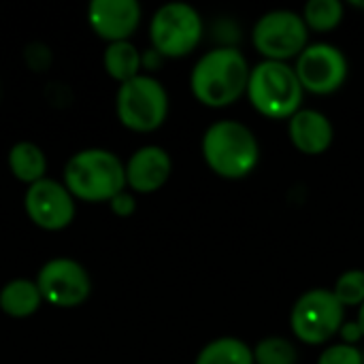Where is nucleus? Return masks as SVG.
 <instances>
[{"label": "nucleus", "instance_id": "f257e3e1", "mask_svg": "<svg viewBox=\"0 0 364 364\" xmlns=\"http://www.w3.org/2000/svg\"><path fill=\"white\" fill-rule=\"evenodd\" d=\"M250 66L235 47H218L205 53L192 70V92L205 107L222 109L237 102L247 92Z\"/></svg>", "mask_w": 364, "mask_h": 364}, {"label": "nucleus", "instance_id": "f03ea898", "mask_svg": "<svg viewBox=\"0 0 364 364\" xmlns=\"http://www.w3.org/2000/svg\"><path fill=\"white\" fill-rule=\"evenodd\" d=\"M203 156L215 175L224 179H241L256 168L260 147L245 124L222 119L207 128L203 136Z\"/></svg>", "mask_w": 364, "mask_h": 364}, {"label": "nucleus", "instance_id": "7ed1b4c3", "mask_svg": "<svg viewBox=\"0 0 364 364\" xmlns=\"http://www.w3.org/2000/svg\"><path fill=\"white\" fill-rule=\"evenodd\" d=\"M303 92L296 70L286 62L264 60L250 70L247 98L258 113L271 119H290L301 111Z\"/></svg>", "mask_w": 364, "mask_h": 364}, {"label": "nucleus", "instance_id": "20e7f679", "mask_svg": "<svg viewBox=\"0 0 364 364\" xmlns=\"http://www.w3.org/2000/svg\"><path fill=\"white\" fill-rule=\"evenodd\" d=\"M64 179L68 192L83 200H113L126 186V168L111 151L85 149L68 160Z\"/></svg>", "mask_w": 364, "mask_h": 364}, {"label": "nucleus", "instance_id": "39448f33", "mask_svg": "<svg viewBox=\"0 0 364 364\" xmlns=\"http://www.w3.org/2000/svg\"><path fill=\"white\" fill-rule=\"evenodd\" d=\"M292 333L307 346H322L346 324V307L331 290L316 288L305 292L290 314Z\"/></svg>", "mask_w": 364, "mask_h": 364}, {"label": "nucleus", "instance_id": "423d86ee", "mask_svg": "<svg viewBox=\"0 0 364 364\" xmlns=\"http://www.w3.org/2000/svg\"><path fill=\"white\" fill-rule=\"evenodd\" d=\"M168 111V96L160 81L134 77L122 83L117 92V115L124 126L136 132H149L162 126Z\"/></svg>", "mask_w": 364, "mask_h": 364}, {"label": "nucleus", "instance_id": "0eeeda50", "mask_svg": "<svg viewBox=\"0 0 364 364\" xmlns=\"http://www.w3.org/2000/svg\"><path fill=\"white\" fill-rule=\"evenodd\" d=\"M149 32L154 51L168 58H181L200 43L203 21L190 4L171 2L156 11Z\"/></svg>", "mask_w": 364, "mask_h": 364}, {"label": "nucleus", "instance_id": "6e6552de", "mask_svg": "<svg viewBox=\"0 0 364 364\" xmlns=\"http://www.w3.org/2000/svg\"><path fill=\"white\" fill-rule=\"evenodd\" d=\"M305 19L292 11H271L254 26V47L271 62H286L299 58L307 47Z\"/></svg>", "mask_w": 364, "mask_h": 364}, {"label": "nucleus", "instance_id": "1a4fd4ad", "mask_svg": "<svg viewBox=\"0 0 364 364\" xmlns=\"http://www.w3.org/2000/svg\"><path fill=\"white\" fill-rule=\"evenodd\" d=\"M296 77L303 90L311 94H333L348 77L346 55L328 43H314L303 49L296 58Z\"/></svg>", "mask_w": 364, "mask_h": 364}, {"label": "nucleus", "instance_id": "9d476101", "mask_svg": "<svg viewBox=\"0 0 364 364\" xmlns=\"http://www.w3.org/2000/svg\"><path fill=\"white\" fill-rule=\"evenodd\" d=\"M38 290L55 307H75L90 294V279L81 264L68 258L51 260L38 273Z\"/></svg>", "mask_w": 364, "mask_h": 364}, {"label": "nucleus", "instance_id": "9b49d317", "mask_svg": "<svg viewBox=\"0 0 364 364\" xmlns=\"http://www.w3.org/2000/svg\"><path fill=\"white\" fill-rule=\"evenodd\" d=\"M26 211L36 226L45 230H60L70 224L75 205L64 186L51 179H41L26 192Z\"/></svg>", "mask_w": 364, "mask_h": 364}, {"label": "nucleus", "instance_id": "f8f14e48", "mask_svg": "<svg viewBox=\"0 0 364 364\" xmlns=\"http://www.w3.org/2000/svg\"><path fill=\"white\" fill-rule=\"evenodd\" d=\"M141 6L134 0H94L90 4V23L94 32L111 43L126 41L139 26Z\"/></svg>", "mask_w": 364, "mask_h": 364}, {"label": "nucleus", "instance_id": "ddd939ff", "mask_svg": "<svg viewBox=\"0 0 364 364\" xmlns=\"http://www.w3.org/2000/svg\"><path fill=\"white\" fill-rule=\"evenodd\" d=\"M288 134L292 145L307 156L324 154L333 143V124L331 119L314 109H301L290 117Z\"/></svg>", "mask_w": 364, "mask_h": 364}, {"label": "nucleus", "instance_id": "4468645a", "mask_svg": "<svg viewBox=\"0 0 364 364\" xmlns=\"http://www.w3.org/2000/svg\"><path fill=\"white\" fill-rule=\"evenodd\" d=\"M171 175V158L162 147H143L139 149L126 166V183L136 192H156L160 190Z\"/></svg>", "mask_w": 364, "mask_h": 364}, {"label": "nucleus", "instance_id": "2eb2a0df", "mask_svg": "<svg viewBox=\"0 0 364 364\" xmlns=\"http://www.w3.org/2000/svg\"><path fill=\"white\" fill-rule=\"evenodd\" d=\"M41 290L36 284L26 279H15L6 284L0 292V307L13 318H26L34 314L41 305Z\"/></svg>", "mask_w": 364, "mask_h": 364}, {"label": "nucleus", "instance_id": "dca6fc26", "mask_svg": "<svg viewBox=\"0 0 364 364\" xmlns=\"http://www.w3.org/2000/svg\"><path fill=\"white\" fill-rule=\"evenodd\" d=\"M196 364H254V352L241 339L222 337L203 348Z\"/></svg>", "mask_w": 364, "mask_h": 364}, {"label": "nucleus", "instance_id": "f3484780", "mask_svg": "<svg viewBox=\"0 0 364 364\" xmlns=\"http://www.w3.org/2000/svg\"><path fill=\"white\" fill-rule=\"evenodd\" d=\"M143 64V58L139 53V49L128 43V41H119V43H111L105 51V68L107 73L126 83L134 77H139V68Z\"/></svg>", "mask_w": 364, "mask_h": 364}, {"label": "nucleus", "instance_id": "a211bd4d", "mask_svg": "<svg viewBox=\"0 0 364 364\" xmlns=\"http://www.w3.org/2000/svg\"><path fill=\"white\" fill-rule=\"evenodd\" d=\"M9 166H11L13 175L19 181L36 183V181L43 179V173H45L47 162H45L43 151L36 145H32V143H19L9 154Z\"/></svg>", "mask_w": 364, "mask_h": 364}, {"label": "nucleus", "instance_id": "6ab92c4d", "mask_svg": "<svg viewBox=\"0 0 364 364\" xmlns=\"http://www.w3.org/2000/svg\"><path fill=\"white\" fill-rule=\"evenodd\" d=\"M343 17V4L339 0H311L305 6V26L316 32H328L339 26Z\"/></svg>", "mask_w": 364, "mask_h": 364}, {"label": "nucleus", "instance_id": "aec40b11", "mask_svg": "<svg viewBox=\"0 0 364 364\" xmlns=\"http://www.w3.org/2000/svg\"><path fill=\"white\" fill-rule=\"evenodd\" d=\"M254 364H296V348L284 337L262 339L254 350Z\"/></svg>", "mask_w": 364, "mask_h": 364}, {"label": "nucleus", "instance_id": "412c9836", "mask_svg": "<svg viewBox=\"0 0 364 364\" xmlns=\"http://www.w3.org/2000/svg\"><path fill=\"white\" fill-rule=\"evenodd\" d=\"M333 294L343 307H360L364 303V271H346L337 279Z\"/></svg>", "mask_w": 364, "mask_h": 364}, {"label": "nucleus", "instance_id": "4be33fe9", "mask_svg": "<svg viewBox=\"0 0 364 364\" xmlns=\"http://www.w3.org/2000/svg\"><path fill=\"white\" fill-rule=\"evenodd\" d=\"M318 364H364V354L356 346L337 343L324 350Z\"/></svg>", "mask_w": 364, "mask_h": 364}, {"label": "nucleus", "instance_id": "5701e85b", "mask_svg": "<svg viewBox=\"0 0 364 364\" xmlns=\"http://www.w3.org/2000/svg\"><path fill=\"white\" fill-rule=\"evenodd\" d=\"M111 209L117 215H130L134 211V198L126 192H119L113 200H111Z\"/></svg>", "mask_w": 364, "mask_h": 364}, {"label": "nucleus", "instance_id": "b1692460", "mask_svg": "<svg viewBox=\"0 0 364 364\" xmlns=\"http://www.w3.org/2000/svg\"><path fill=\"white\" fill-rule=\"evenodd\" d=\"M339 333H341V337H343V343H348V346H354L356 341L363 339V331H360L358 322H348V324H343Z\"/></svg>", "mask_w": 364, "mask_h": 364}, {"label": "nucleus", "instance_id": "393cba45", "mask_svg": "<svg viewBox=\"0 0 364 364\" xmlns=\"http://www.w3.org/2000/svg\"><path fill=\"white\" fill-rule=\"evenodd\" d=\"M358 326H360V331H363V337H364V303L360 305V311H358Z\"/></svg>", "mask_w": 364, "mask_h": 364}, {"label": "nucleus", "instance_id": "a878e982", "mask_svg": "<svg viewBox=\"0 0 364 364\" xmlns=\"http://www.w3.org/2000/svg\"><path fill=\"white\" fill-rule=\"evenodd\" d=\"M354 6H360V9H364V2H354Z\"/></svg>", "mask_w": 364, "mask_h": 364}]
</instances>
